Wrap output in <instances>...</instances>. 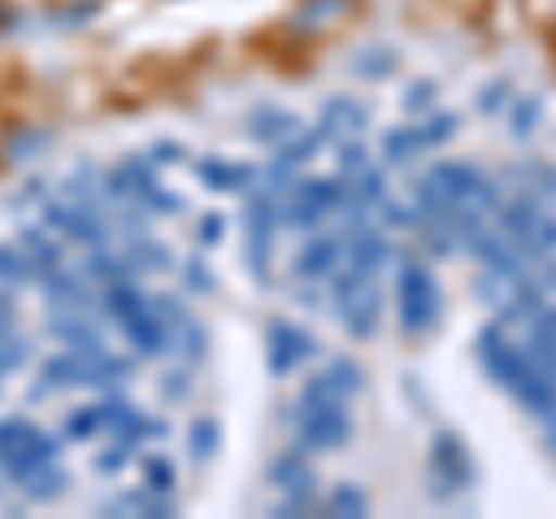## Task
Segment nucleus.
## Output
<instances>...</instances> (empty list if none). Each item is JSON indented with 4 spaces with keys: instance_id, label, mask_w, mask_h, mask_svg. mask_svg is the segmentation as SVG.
<instances>
[{
    "instance_id": "nucleus-1",
    "label": "nucleus",
    "mask_w": 556,
    "mask_h": 519,
    "mask_svg": "<svg viewBox=\"0 0 556 519\" xmlns=\"http://www.w3.org/2000/svg\"><path fill=\"white\" fill-rule=\"evenodd\" d=\"M478 362L525 413H533V418H543V422H556V376L538 367L510 325L496 320L478 334Z\"/></svg>"
},
{
    "instance_id": "nucleus-2",
    "label": "nucleus",
    "mask_w": 556,
    "mask_h": 519,
    "mask_svg": "<svg viewBox=\"0 0 556 519\" xmlns=\"http://www.w3.org/2000/svg\"><path fill=\"white\" fill-rule=\"evenodd\" d=\"M394 325L408 339H422L441 325V283L422 260H408L394 274Z\"/></svg>"
},
{
    "instance_id": "nucleus-3",
    "label": "nucleus",
    "mask_w": 556,
    "mask_h": 519,
    "mask_svg": "<svg viewBox=\"0 0 556 519\" xmlns=\"http://www.w3.org/2000/svg\"><path fill=\"white\" fill-rule=\"evenodd\" d=\"M496 228L506 232V241L519 251L525 265H543L556 255V214L538 195H519L496 210Z\"/></svg>"
},
{
    "instance_id": "nucleus-4",
    "label": "nucleus",
    "mask_w": 556,
    "mask_h": 519,
    "mask_svg": "<svg viewBox=\"0 0 556 519\" xmlns=\"http://www.w3.org/2000/svg\"><path fill=\"white\" fill-rule=\"evenodd\" d=\"M47 464H56V436H51V431H42L28 418L0 422V469H5L10 482L38 473V469H47Z\"/></svg>"
},
{
    "instance_id": "nucleus-5",
    "label": "nucleus",
    "mask_w": 556,
    "mask_h": 519,
    "mask_svg": "<svg viewBox=\"0 0 556 519\" xmlns=\"http://www.w3.org/2000/svg\"><path fill=\"white\" fill-rule=\"evenodd\" d=\"M292 431H298L302 450H343L353 441V408L348 404H302L298 418H292Z\"/></svg>"
},
{
    "instance_id": "nucleus-6",
    "label": "nucleus",
    "mask_w": 556,
    "mask_h": 519,
    "mask_svg": "<svg viewBox=\"0 0 556 519\" xmlns=\"http://www.w3.org/2000/svg\"><path fill=\"white\" fill-rule=\"evenodd\" d=\"M343 204H348L343 181H334V177H302L298 186L288 190L283 214H288V223H298V228H316V223L334 218Z\"/></svg>"
},
{
    "instance_id": "nucleus-7",
    "label": "nucleus",
    "mask_w": 556,
    "mask_h": 519,
    "mask_svg": "<svg viewBox=\"0 0 556 519\" xmlns=\"http://www.w3.org/2000/svg\"><path fill=\"white\" fill-rule=\"evenodd\" d=\"M139 418V408L126 400H98V404H84L65 418V436L70 441H116L126 436V427Z\"/></svg>"
},
{
    "instance_id": "nucleus-8",
    "label": "nucleus",
    "mask_w": 556,
    "mask_h": 519,
    "mask_svg": "<svg viewBox=\"0 0 556 519\" xmlns=\"http://www.w3.org/2000/svg\"><path fill=\"white\" fill-rule=\"evenodd\" d=\"M455 130H459V121H455V116L431 112V121L394 126V130L386 135V144H380V153H386V163H413V159H422V153H431L437 144H445Z\"/></svg>"
},
{
    "instance_id": "nucleus-9",
    "label": "nucleus",
    "mask_w": 556,
    "mask_h": 519,
    "mask_svg": "<svg viewBox=\"0 0 556 519\" xmlns=\"http://www.w3.org/2000/svg\"><path fill=\"white\" fill-rule=\"evenodd\" d=\"M339 320L348 325V334H357V339H371L380 330V316H386V292H380V283H348L339 288Z\"/></svg>"
},
{
    "instance_id": "nucleus-10",
    "label": "nucleus",
    "mask_w": 556,
    "mask_h": 519,
    "mask_svg": "<svg viewBox=\"0 0 556 519\" xmlns=\"http://www.w3.org/2000/svg\"><path fill=\"white\" fill-rule=\"evenodd\" d=\"M427 473L437 478V496H455V492H464L468 482H473V459H468L464 441H459V436H450V431H441V436L431 441Z\"/></svg>"
},
{
    "instance_id": "nucleus-11",
    "label": "nucleus",
    "mask_w": 556,
    "mask_h": 519,
    "mask_svg": "<svg viewBox=\"0 0 556 519\" xmlns=\"http://www.w3.org/2000/svg\"><path fill=\"white\" fill-rule=\"evenodd\" d=\"M265 353H269V367L278 376H288V371H298L306 367L311 357L320 353V343L311 339L302 325H292V320H274L269 325V334H265Z\"/></svg>"
},
{
    "instance_id": "nucleus-12",
    "label": "nucleus",
    "mask_w": 556,
    "mask_h": 519,
    "mask_svg": "<svg viewBox=\"0 0 556 519\" xmlns=\"http://www.w3.org/2000/svg\"><path fill=\"white\" fill-rule=\"evenodd\" d=\"M357 390H362L357 362H329V367H320L316 376L306 380L302 404H353Z\"/></svg>"
},
{
    "instance_id": "nucleus-13",
    "label": "nucleus",
    "mask_w": 556,
    "mask_h": 519,
    "mask_svg": "<svg viewBox=\"0 0 556 519\" xmlns=\"http://www.w3.org/2000/svg\"><path fill=\"white\" fill-rule=\"evenodd\" d=\"M339 265H343V241L320 232V237H311L306 246L298 251V260H292V274H298L302 283H325V279H334V274H339Z\"/></svg>"
},
{
    "instance_id": "nucleus-14",
    "label": "nucleus",
    "mask_w": 556,
    "mask_h": 519,
    "mask_svg": "<svg viewBox=\"0 0 556 519\" xmlns=\"http://www.w3.org/2000/svg\"><path fill=\"white\" fill-rule=\"evenodd\" d=\"M51 228L65 232V237H75V241H84V246H98V241L108 237V228L98 223V214L84 210V204H56V210H51Z\"/></svg>"
},
{
    "instance_id": "nucleus-15",
    "label": "nucleus",
    "mask_w": 556,
    "mask_h": 519,
    "mask_svg": "<svg viewBox=\"0 0 556 519\" xmlns=\"http://www.w3.org/2000/svg\"><path fill=\"white\" fill-rule=\"evenodd\" d=\"M200 177L214 186V190H247L251 177H255V167H247V163H223V159H204V163H200Z\"/></svg>"
},
{
    "instance_id": "nucleus-16",
    "label": "nucleus",
    "mask_w": 556,
    "mask_h": 519,
    "mask_svg": "<svg viewBox=\"0 0 556 519\" xmlns=\"http://www.w3.org/2000/svg\"><path fill=\"white\" fill-rule=\"evenodd\" d=\"M14 488H20L28 501H56V496L65 492V469H61V464H47V469L20 478Z\"/></svg>"
},
{
    "instance_id": "nucleus-17",
    "label": "nucleus",
    "mask_w": 556,
    "mask_h": 519,
    "mask_svg": "<svg viewBox=\"0 0 556 519\" xmlns=\"http://www.w3.org/2000/svg\"><path fill=\"white\" fill-rule=\"evenodd\" d=\"M306 478H311V464H306V450H292V455H283L274 464V488H283L292 496L306 492Z\"/></svg>"
},
{
    "instance_id": "nucleus-18",
    "label": "nucleus",
    "mask_w": 556,
    "mask_h": 519,
    "mask_svg": "<svg viewBox=\"0 0 556 519\" xmlns=\"http://www.w3.org/2000/svg\"><path fill=\"white\" fill-rule=\"evenodd\" d=\"M28 274H38V269H33V255L24 251V241L20 246H0V283H20Z\"/></svg>"
},
{
    "instance_id": "nucleus-19",
    "label": "nucleus",
    "mask_w": 556,
    "mask_h": 519,
    "mask_svg": "<svg viewBox=\"0 0 556 519\" xmlns=\"http://www.w3.org/2000/svg\"><path fill=\"white\" fill-rule=\"evenodd\" d=\"M172 482H177V469H172V459H163V455L144 459V492H149V496L172 492Z\"/></svg>"
},
{
    "instance_id": "nucleus-20",
    "label": "nucleus",
    "mask_w": 556,
    "mask_h": 519,
    "mask_svg": "<svg viewBox=\"0 0 556 519\" xmlns=\"http://www.w3.org/2000/svg\"><path fill=\"white\" fill-rule=\"evenodd\" d=\"M251 130L265 135V140H274V144H283L288 135H298V121H292V116H274V112H260V116H251Z\"/></svg>"
},
{
    "instance_id": "nucleus-21",
    "label": "nucleus",
    "mask_w": 556,
    "mask_h": 519,
    "mask_svg": "<svg viewBox=\"0 0 556 519\" xmlns=\"http://www.w3.org/2000/svg\"><path fill=\"white\" fill-rule=\"evenodd\" d=\"M362 121H367V116L357 112V102H353V107H348V102H329V112H325V135H329V130H348V135H353V130H362Z\"/></svg>"
},
{
    "instance_id": "nucleus-22",
    "label": "nucleus",
    "mask_w": 556,
    "mask_h": 519,
    "mask_svg": "<svg viewBox=\"0 0 556 519\" xmlns=\"http://www.w3.org/2000/svg\"><path fill=\"white\" fill-rule=\"evenodd\" d=\"M24 357H28V343L14 334V330H5V325H0V376H5L10 367H20Z\"/></svg>"
},
{
    "instance_id": "nucleus-23",
    "label": "nucleus",
    "mask_w": 556,
    "mask_h": 519,
    "mask_svg": "<svg viewBox=\"0 0 556 519\" xmlns=\"http://www.w3.org/2000/svg\"><path fill=\"white\" fill-rule=\"evenodd\" d=\"M190 450H195V459H204V455H214L218 450V427L214 422H195V431H190Z\"/></svg>"
},
{
    "instance_id": "nucleus-24",
    "label": "nucleus",
    "mask_w": 556,
    "mask_h": 519,
    "mask_svg": "<svg viewBox=\"0 0 556 519\" xmlns=\"http://www.w3.org/2000/svg\"><path fill=\"white\" fill-rule=\"evenodd\" d=\"M329 510H367V496L353 492V488H339L334 496H329Z\"/></svg>"
},
{
    "instance_id": "nucleus-25",
    "label": "nucleus",
    "mask_w": 556,
    "mask_h": 519,
    "mask_svg": "<svg viewBox=\"0 0 556 519\" xmlns=\"http://www.w3.org/2000/svg\"><path fill=\"white\" fill-rule=\"evenodd\" d=\"M204 218H208V223H200V241H204V237L214 241V237L223 232V223H218V214H204Z\"/></svg>"
},
{
    "instance_id": "nucleus-26",
    "label": "nucleus",
    "mask_w": 556,
    "mask_h": 519,
    "mask_svg": "<svg viewBox=\"0 0 556 519\" xmlns=\"http://www.w3.org/2000/svg\"><path fill=\"white\" fill-rule=\"evenodd\" d=\"M552 427H556V422H552Z\"/></svg>"
}]
</instances>
